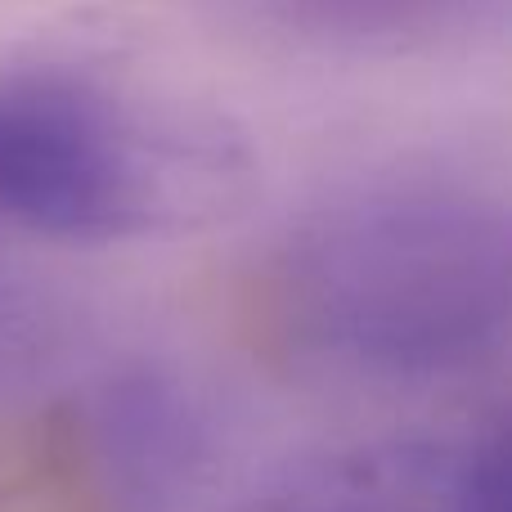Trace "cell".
Listing matches in <instances>:
<instances>
[{
    "mask_svg": "<svg viewBox=\"0 0 512 512\" xmlns=\"http://www.w3.org/2000/svg\"><path fill=\"white\" fill-rule=\"evenodd\" d=\"M252 153L216 108L90 63L0 72V221L36 239L126 243L216 225Z\"/></svg>",
    "mask_w": 512,
    "mask_h": 512,
    "instance_id": "cell-1",
    "label": "cell"
},
{
    "mask_svg": "<svg viewBox=\"0 0 512 512\" xmlns=\"http://www.w3.org/2000/svg\"><path fill=\"white\" fill-rule=\"evenodd\" d=\"M346 328L355 355H373L396 369L445 364L477 337L468 333L481 301V256L472 234L450 239L436 221L382 230V239H351L346 248Z\"/></svg>",
    "mask_w": 512,
    "mask_h": 512,
    "instance_id": "cell-2",
    "label": "cell"
},
{
    "mask_svg": "<svg viewBox=\"0 0 512 512\" xmlns=\"http://www.w3.org/2000/svg\"><path fill=\"white\" fill-rule=\"evenodd\" d=\"M252 512H512L508 432L346 445L292 468Z\"/></svg>",
    "mask_w": 512,
    "mask_h": 512,
    "instance_id": "cell-3",
    "label": "cell"
}]
</instances>
